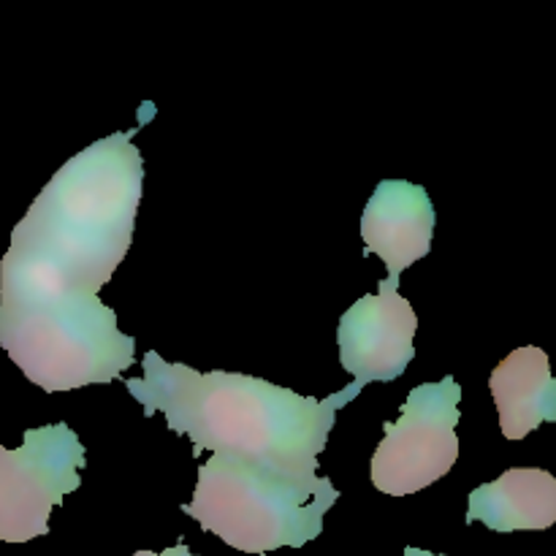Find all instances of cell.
Listing matches in <instances>:
<instances>
[{
    "instance_id": "obj_7",
    "label": "cell",
    "mask_w": 556,
    "mask_h": 556,
    "mask_svg": "<svg viewBox=\"0 0 556 556\" xmlns=\"http://www.w3.org/2000/svg\"><path fill=\"white\" fill-rule=\"evenodd\" d=\"M416 329L413 304L400 296L396 282L383 280L378 293L358 299L337 326L342 367L362 386L396 380L416 356Z\"/></svg>"
},
{
    "instance_id": "obj_10",
    "label": "cell",
    "mask_w": 556,
    "mask_h": 556,
    "mask_svg": "<svg viewBox=\"0 0 556 556\" xmlns=\"http://www.w3.org/2000/svg\"><path fill=\"white\" fill-rule=\"evenodd\" d=\"M494 532L548 530L556 521V478L538 467H514L467 497V525Z\"/></svg>"
},
{
    "instance_id": "obj_6",
    "label": "cell",
    "mask_w": 556,
    "mask_h": 556,
    "mask_svg": "<svg viewBox=\"0 0 556 556\" xmlns=\"http://www.w3.org/2000/svg\"><path fill=\"white\" fill-rule=\"evenodd\" d=\"M85 445L68 424L27 429L22 448L0 445V541L27 543L49 532V514L81 483Z\"/></svg>"
},
{
    "instance_id": "obj_3",
    "label": "cell",
    "mask_w": 556,
    "mask_h": 556,
    "mask_svg": "<svg viewBox=\"0 0 556 556\" xmlns=\"http://www.w3.org/2000/svg\"><path fill=\"white\" fill-rule=\"evenodd\" d=\"M0 348L47 394L112 383L134 367L136 340L112 307L65 288L47 271L5 253L0 261Z\"/></svg>"
},
{
    "instance_id": "obj_11",
    "label": "cell",
    "mask_w": 556,
    "mask_h": 556,
    "mask_svg": "<svg viewBox=\"0 0 556 556\" xmlns=\"http://www.w3.org/2000/svg\"><path fill=\"white\" fill-rule=\"evenodd\" d=\"M134 556H195V554H190V548L185 546V543H177V546L166 548V552H161V554H155V552H136Z\"/></svg>"
},
{
    "instance_id": "obj_5",
    "label": "cell",
    "mask_w": 556,
    "mask_h": 556,
    "mask_svg": "<svg viewBox=\"0 0 556 556\" xmlns=\"http://www.w3.org/2000/svg\"><path fill=\"white\" fill-rule=\"evenodd\" d=\"M462 386L454 378L424 383L410 391L396 421L383 424V440L372 456L378 492L405 497L432 486L459 459Z\"/></svg>"
},
{
    "instance_id": "obj_12",
    "label": "cell",
    "mask_w": 556,
    "mask_h": 556,
    "mask_svg": "<svg viewBox=\"0 0 556 556\" xmlns=\"http://www.w3.org/2000/svg\"><path fill=\"white\" fill-rule=\"evenodd\" d=\"M402 556H443V554H432V552H421V548H416V546H407L405 548V554Z\"/></svg>"
},
{
    "instance_id": "obj_4",
    "label": "cell",
    "mask_w": 556,
    "mask_h": 556,
    "mask_svg": "<svg viewBox=\"0 0 556 556\" xmlns=\"http://www.w3.org/2000/svg\"><path fill=\"white\" fill-rule=\"evenodd\" d=\"M337 500L340 492L329 478L288 476L275 467L212 454L199 467L193 500L182 505V514L237 552L269 554L315 541Z\"/></svg>"
},
{
    "instance_id": "obj_1",
    "label": "cell",
    "mask_w": 556,
    "mask_h": 556,
    "mask_svg": "<svg viewBox=\"0 0 556 556\" xmlns=\"http://www.w3.org/2000/svg\"><path fill=\"white\" fill-rule=\"evenodd\" d=\"M141 367L144 378H128L125 389L147 418L163 413L174 434L193 440L195 454L237 456L304 478L318 476L337 413L364 389L353 380L340 394L315 400L242 372H195L155 351L144 353Z\"/></svg>"
},
{
    "instance_id": "obj_9",
    "label": "cell",
    "mask_w": 556,
    "mask_h": 556,
    "mask_svg": "<svg viewBox=\"0 0 556 556\" xmlns=\"http://www.w3.org/2000/svg\"><path fill=\"white\" fill-rule=\"evenodd\" d=\"M500 413V429L508 440H525L541 424L556 421V383L546 351L516 348L489 378Z\"/></svg>"
},
{
    "instance_id": "obj_8",
    "label": "cell",
    "mask_w": 556,
    "mask_h": 556,
    "mask_svg": "<svg viewBox=\"0 0 556 556\" xmlns=\"http://www.w3.org/2000/svg\"><path fill=\"white\" fill-rule=\"evenodd\" d=\"M434 220L427 188L405 179H383L364 206V255H380L389 266L386 280L400 286L402 271L432 250Z\"/></svg>"
},
{
    "instance_id": "obj_2",
    "label": "cell",
    "mask_w": 556,
    "mask_h": 556,
    "mask_svg": "<svg viewBox=\"0 0 556 556\" xmlns=\"http://www.w3.org/2000/svg\"><path fill=\"white\" fill-rule=\"evenodd\" d=\"M136 130H119L65 161L11 231L9 253L65 288L98 296L134 242L144 188Z\"/></svg>"
}]
</instances>
